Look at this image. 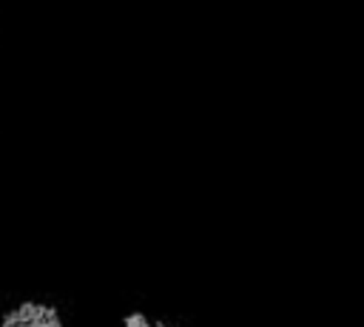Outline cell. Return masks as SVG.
<instances>
[{
	"instance_id": "cell-1",
	"label": "cell",
	"mask_w": 364,
	"mask_h": 327,
	"mask_svg": "<svg viewBox=\"0 0 364 327\" xmlns=\"http://www.w3.org/2000/svg\"><path fill=\"white\" fill-rule=\"evenodd\" d=\"M0 327H65V318L54 301L23 299L0 310Z\"/></svg>"
},
{
	"instance_id": "cell-2",
	"label": "cell",
	"mask_w": 364,
	"mask_h": 327,
	"mask_svg": "<svg viewBox=\"0 0 364 327\" xmlns=\"http://www.w3.org/2000/svg\"><path fill=\"white\" fill-rule=\"evenodd\" d=\"M122 327H176V324L168 318H156V316H148L142 310H134L122 318Z\"/></svg>"
}]
</instances>
